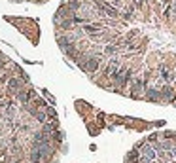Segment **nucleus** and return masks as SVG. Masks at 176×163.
<instances>
[{"mask_svg":"<svg viewBox=\"0 0 176 163\" xmlns=\"http://www.w3.org/2000/svg\"><path fill=\"white\" fill-rule=\"evenodd\" d=\"M66 139L53 105L0 49V163H59Z\"/></svg>","mask_w":176,"mask_h":163,"instance_id":"1","label":"nucleus"},{"mask_svg":"<svg viewBox=\"0 0 176 163\" xmlns=\"http://www.w3.org/2000/svg\"><path fill=\"white\" fill-rule=\"evenodd\" d=\"M6 21H10L11 25H15L17 28H19V31L28 38V36H31V40H32V44H34V46H36V44H38V31H31V25H34L36 21L34 19H25V17H6Z\"/></svg>","mask_w":176,"mask_h":163,"instance_id":"2","label":"nucleus"},{"mask_svg":"<svg viewBox=\"0 0 176 163\" xmlns=\"http://www.w3.org/2000/svg\"><path fill=\"white\" fill-rule=\"evenodd\" d=\"M10 2H15V4H46V2H51V0H10Z\"/></svg>","mask_w":176,"mask_h":163,"instance_id":"3","label":"nucleus"}]
</instances>
